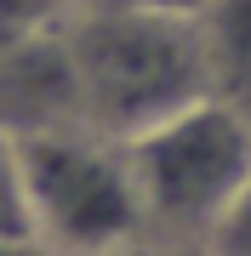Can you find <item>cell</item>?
<instances>
[{"instance_id": "9c48e42d", "label": "cell", "mask_w": 251, "mask_h": 256, "mask_svg": "<svg viewBox=\"0 0 251 256\" xmlns=\"http://www.w3.org/2000/svg\"><path fill=\"white\" fill-rule=\"evenodd\" d=\"M114 256H200V250H183V245H166V239H131L126 250H114Z\"/></svg>"}, {"instance_id": "7a4b0ae2", "label": "cell", "mask_w": 251, "mask_h": 256, "mask_svg": "<svg viewBox=\"0 0 251 256\" xmlns=\"http://www.w3.org/2000/svg\"><path fill=\"white\" fill-rule=\"evenodd\" d=\"M149 239L200 250L228 205L251 188V120L200 97L194 108L126 142Z\"/></svg>"}, {"instance_id": "30bf717a", "label": "cell", "mask_w": 251, "mask_h": 256, "mask_svg": "<svg viewBox=\"0 0 251 256\" xmlns=\"http://www.w3.org/2000/svg\"><path fill=\"white\" fill-rule=\"evenodd\" d=\"M0 256H40V250L29 245L23 234H0Z\"/></svg>"}, {"instance_id": "52a82bcc", "label": "cell", "mask_w": 251, "mask_h": 256, "mask_svg": "<svg viewBox=\"0 0 251 256\" xmlns=\"http://www.w3.org/2000/svg\"><path fill=\"white\" fill-rule=\"evenodd\" d=\"M0 234H23L29 239V216H23V165H18V137L0 131Z\"/></svg>"}, {"instance_id": "5b68a950", "label": "cell", "mask_w": 251, "mask_h": 256, "mask_svg": "<svg viewBox=\"0 0 251 256\" xmlns=\"http://www.w3.org/2000/svg\"><path fill=\"white\" fill-rule=\"evenodd\" d=\"M200 52L211 102L251 120V0H200Z\"/></svg>"}, {"instance_id": "6da1fadb", "label": "cell", "mask_w": 251, "mask_h": 256, "mask_svg": "<svg viewBox=\"0 0 251 256\" xmlns=\"http://www.w3.org/2000/svg\"><path fill=\"white\" fill-rule=\"evenodd\" d=\"M57 34H63L69 68H75L80 120L97 137L131 142L149 126L211 97L194 12L75 0Z\"/></svg>"}, {"instance_id": "ba28073f", "label": "cell", "mask_w": 251, "mask_h": 256, "mask_svg": "<svg viewBox=\"0 0 251 256\" xmlns=\"http://www.w3.org/2000/svg\"><path fill=\"white\" fill-rule=\"evenodd\" d=\"M200 256H251V188L228 205V216L211 228V239L200 245Z\"/></svg>"}, {"instance_id": "8fae6325", "label": "cell", "mask_w": 251, "mask_h": 256, "mask_svg": "<svg viewBox=\"0 0 251 256\" xmlns=\"http://www.w3.org/2000/svg\"><path fill=\"white\" fill-rule=\"evenodd\" d=\"M114 6H166V12H200V0H114Z\"/></svg>"}, {"instance_id": "3957f363", "label": "cell", "mask_w": 251, "mask_h": 256, "mask_svg": "<svg viewBox=\"0 0 251 256\" xmlns=\"http://www.w3.org/2000/svg\"><path fill=\"white\" fill-rule=\"evenodd\" d=\"M18 165L29 245L40 256H114L149 234L126 142L86 126L40 131L18 142Z\"/></svg>"}, {"instance_id": "277c9868", "label": "cell", "mask_w": 251, "mask_h": 256, "mask_svg": "<svg viewBox=\"0 0 251 256\" xmlns=\"http://www.w3.org/2000/svg\"><path fill=\"white\" fill-rule=\"evenodd\" d=\"M69 126H86V120H80L63 34L40 28L29 40L0 46V131L23 142L40 131H69Z\"/></svg>"}, {"instance_id": "8992f818", "label": "cell", "mask_w": 251, "mask_h": 256, "mask_svg": "<svg viewBox=\"0 0 251 256\" xmlns=\"http://www.w3.org/2000/svg\"><path fill=\"white\" fill-rule=\"evenodd\" d=\"M69 6H75V0H0V46L29 40V34H40V28H57Z\"/></svg>"}]
</instances>
